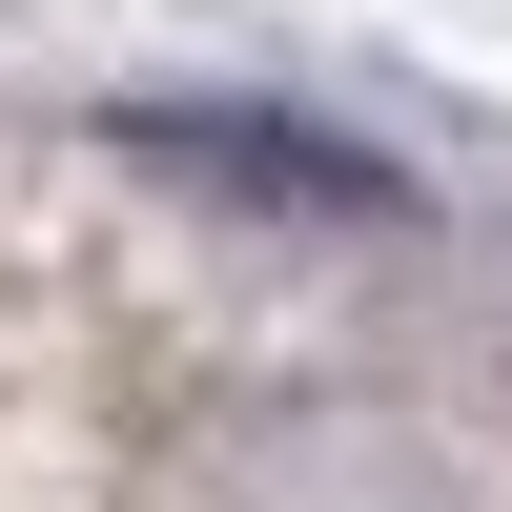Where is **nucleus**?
<instances>
[{"instance_id":"f03ea898","label":"nucleus","mask_w":512,"mask_h":512,"mask_svg":"<svg viewBox=\"0 0 512 512\" xmlns=\"http://www.w3.org/2000/svg\"><path fill=\"white\" fill-rule=\"evenodd\" d=\"M431 390H451V410H472V431L512 451V246H492V267L431 308Z\"/></svg>"},{"instance_id":"f257e3e1","label":"nucleus","mask_w":512,"mask_h":512,"mask_svg":"<svg viewBox=\"0 0 512 512\" xmlns=\"http://www.w3.org/2000/svg\"><path fill=\"white\" fill-rule=\"evenodd\" d=\"M103 144L144 164V185H185V205H246V226H410V164L328 144V123H287V103H123Z\"/></svg>"}]
</instances>
